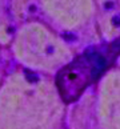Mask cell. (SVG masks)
Returning <instances> with one entry per match:
<instances>
[{"instance_id": "cell-1", "label": "cell", "mask_w": 120, "mask_h": 129, "mask_svg": "<svg viewBox=\"0 0 120 129\" xmlns=\"http://www.w3.org/2000/svg\"><path fill=\"white\" fill-rule=\"evenodd\" d=\"M105 61L102 56L91 53L75 60L57 76V87L65 101L76 100L88 84L103 72Z\"/></svg>"}]
</instances>
